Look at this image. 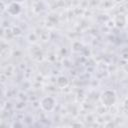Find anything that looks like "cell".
Segmentation results:
<instances>
[{
    "mask_svg": "<svg viewBox=\"0 0 128 128\" xmlns=\"http://www.w3.org/2000/svg\"><path fill=\"white\" fill-rule=\"evenodd\" d=\"M115 99H116V96H115L114 91L106 90L102 94V102L105 105H112L115 102Z\"/></svg>",
    "mask_w": 128,
    "mask_h": 128,
    "instance_id": "cell-1",
    "label": "cell"
}]
</instances>
